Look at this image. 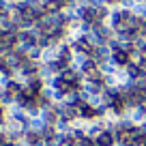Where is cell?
<instances>
[{"label": "cell", "mask_w": 146, "mask_h": 146, "mask_svg": "<svg viewBox=\"0 0 146 146\" xmlns=\"http://www.w3.org/2000/svg\"><path fill=\"white\" fill-rule=\"evenodd\" d=\"M78 146H97V142H95V137H82V140H78Z\"/></svg>", "instance_id": "6"}, {"label": "cell", "mask_w": 146, "mask_h": 146, "mask_svg": "<svg viewBox=\"0 0 146 146\" xmlns=\"http://www.w3.org/2000/svg\"><path fill=\"white\" fill-rule=\"evenodd\" d=\"M110 62L114 64V67H118V69H127L129 64H131V54L125 52V50H114L112 56H110Z\"/></svg>", "instance_id": "1"}, {"label": "cell", "mask_w": 146, "mask_h": 146, "mask_svg": "<svg viewBox=\"0 0 146 146\" xmlns=\"http://www.w3.org/2000/svg\"><path fill=\"white\" fill-rule=\"evenodd\" d=\"M125 71H127L129 82H142V80H146V69L142 67V64H137V62H131Z\"/></svg>", "instance_id": "2"}, {"label": "cell", "mask_w": 146, "mask_h": 146, "mask_svg": "<svg viewBox=\"0 0 146 146\" xmlns=\"http://www.w3.org/2000/svg\"><path fill=\"white\" fill-rule=\"evenodd\" d=\"M131 13L135 15V17H140V19H146V2H135Z\"/></svg>", "instance_id": "5"}, {"label": "cell", "mask_w": 146, "mask_h": 146, "mask_svg": "<svg viewBox=\"0 0 146 146\" xmlns=\"http://www.w3.org/2000/svg\"><path fill=\"white\" fill-rule=\"evenodd\" d=\"M78 110H80V118H82L84 123H92V120L99 118V112H97V108H95V105H90V103L80 105Z\"/></svg>", "instance_id": "3"}, {"label": "cell", "mask_w": 146, "mask_h": 146, "mask_svg": "<svg viewBox=\"0 0 146 146\" xmlns=\"http://www.w3.org/2000/svg\"><path fill=\"white\" fill-rule=\"evenodd\" d=\"M95 142H97V146H116L118 144V142H116V133L110 131V129H105L101 135H97Z\"/></svg>", "instance_id": "4"}]
</instances>
